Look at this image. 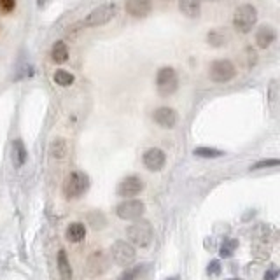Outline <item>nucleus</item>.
Instances as JSON below:
<instances>
[{
    "instance_id": "0eeeda50",
    "label": "nucleus",
    "mask_w": 280,
    "mask_h": 280,
    "mask_svg": "<svg viewBox=\"0 0 280 280\" xmlns=\"http://www.w3.org/2000/svg\"><path fill=\"white\" fill-rule=\"evenodd\" d=\"M145 210V205L144 201L140 200H125L118 205L116 208V214H118L119 219H125V221H137L142 217Z\"/></svg>"
},
{
    "instance_id": "2eb2a0df",
    "label": "nucleus",
    "mask_w": 280,
    "mask_h": 280,
    "mask_svg": "<svg viewBox=\"0 0 280 280\" xmlns=\"http://www.w3.org/2000/svg\"><path fill=\"white\" fill-rule=\"evenodd\" d=\"M65 236H67L68 242L79 243L81 240H84V236H86V226H84L83 223L68 224L67 231H65Z\"/></svg>"
},
{
    "instance_id": "aec40b11",
    "label": "nucleus",
    "mask_w": 280,
    "mask_h": 280,
    "mask_svg": "<svg viewBox=\"0 0 280 280\" xmlns=\"http://www.w3.org/2000/svg\"><path fill=\"white\" fill-rule=\"evenodd\" d=\"M49 152L53 158L63 159L65 156H67V142H65L63 139L53 140V144H51V147H49Z\"/></svg>"
},
{
    "instance_id": "f8f14e48",
    "label": "nucleus",
    "mask_w": 280,
    "mask_h": 280,
    "mask_svg": "<svg viewBox=\"0 0 280 280\" xmlns=\"http://www.w3.org/2000/svg\"><path fill=\"white\" fill-rule=\"evenodd\" d=\"M152 119L158 123L161 128H174L177 123V112L170 107H159L152 114Z\"/></svg>"
},
{
    "instance_id": "c756f323",
    "label": "nucleus",
    "mask_w": 280,
    "mask_h": 280,
    "mask_svg": "<svg viewBox=\"0 0 280 280\" xmlns=\"http://www.w3.org/2000/svg\"><path fill=\"white\" fill-rule=\"evenodd\" d=\"M46 2H47V0H37V4H39V5H44Z\"/></svg>"
},
{
    "instance_id": "5701e85b",
    "label": "nucleus",
    "mask_w": 280,
    "mask_h": 280,
    "mask_svg": "<svg viewBox=\"0 0 280 280\" xmlns=\"http://www.w3.org/2000/svg\"><path fill=\"white\" fill-rule=\"evenodd\" d=\"M54 83L60 86H70L74 83V76L67 70H56L54 72Z\"/></svg>"
},
{
    "instance_id": "393cba45",
    "label": "nucleus",
    "mask_w": 280,
    "mask_h": 280,
    "mask_svg": "<svg viewBox=\"0 0 280 280\" xmlns=\"http://www.w3.org/2000/svg\"><path fill=\"white\" fill-rule=\"evenodd\" d=\"M207 39H208V44L216 46V47H219V46L226 44V37H224V35H221L217 30L210 32V34L207 35Z\"/></svg>"
},
{
    "instance_id": "ddd939ff",
    "label": "nucleus",
    "mask_w": 280,
    "mask_h": 280,
    "mask_svg": "<svg viewBox=\"0 0 280 280\" xmlns=\"http://www.w3.org/2000/svg\"><path fill=\"white\" fill-rule=\"evenodd\" d=\"M125 9L133 18H145L151 12L152 4L151 0H126Z\"/></svg>"
},
{
    "instance_id": "423d86ee",
    "label": "nucleus",
    "mask_w": 280,
    "mask_h": 280,
    "mask_svg": "<svg viewBox=\"0 0 280 280\" xmlns=\"http://www.w3.org/2000/svg\"><path fill=\"white\" fill-rule=\"evenodd\" d=\"M236 68L230 60H216L210 68H208V76L214 83H228L235 77Z\"/></svg>"
},
{
    "instance_id": "a211bd4d",
    "label": "nucleus",
    "mask_w": 280,
    "mask_h": 280,
    "mask_svg": "<svg viewBox=\"0 0 280 280\" xmlns=\"http://www.w3.org/2000/svg\"><path fill=\"white\" fill-rule=\"evenodd\" d=\"M27 158L28 152L25 149V144L21 140H14L12 142V163H14V167H21L23 163L27 161Z\"/></svg>"
},
{
    "instance_id": "7ed1b4c3",
    "label": "nucleus",
    "mask_w": 280,
    "mask_h": 280,
    "mask_svg": "<svg viewBox=\"0 0 280 280\" xmlns=\"http://www.w3.org/2000/svg\"><path fill=\"white\" fill-rule=\"evenodd\" d=\"M156 88L161 96L174 95L179 88V77L172 67H163L156 76Z\"/></svg>"
},
{
    "instance_id": "2f4dec72",
    "label": "nucleus",
    "mask_w": 280,
    "mask_h": 280,
    "mask_svg": "<svg viewBox=\"0 0 280 280\" xmlns=\"http://www.w3.org/2000/svg\"><path fill=\"white\" fill-rule=\"evenodd\" d=\"M228 280H240V279H228Z\"/></svg>"
},
{
    "instance_id": "dca6fc26",
    "label": "nucleus",
    "mask_w": 280,
    "mask_h": 280,
    "mask_svg": "<svg viewBox=\"0 0 280 280\" xmlns=\"http://www.w3.org/2000/svg\"><path fill=\"white\" fill-rule=\"evenodd\" d=\"M201 0H179V9L187 18H198L200 16Z\"/></svg>"
},
{
    "instance_id": "bb28decb",
    "label": "nucleus",
    "mask_w": 280,
    "mask_h": 280,
    "mask_svg": "<svg viewBox=\"0 0 280 280\" xmlns=\"http://www.w3.org/2000/svg\"><path fill=\"white\" fill-rule=\"evenodd\" d=\"M279 165V159H268V161H259L256 163L250 170H258V168H266V167H277Z\"/></svg>"
},
{
    "instance_id": "cd10ccee",
    "label": "nucleus",
    "mask_w": 280,
    "mask_h": 280,
    "mask_svg": "<svg viewBox=\"0 0 280 280\" xmlns=\"http://www.w3.org/2000/svg\"><path fill=\"white\" fill-rule=\"evenodd\" d=\"M208 275H217V273L221 272V263L217 261V259H214V261H210V265H208Z\"/></svg>"
},
{
    "instance_id": "6ab92c4d",
    "label": "nucleus",
    "mask_w": 280,
    "mask_h": 280,
    "mask_svg": "<svg viewBox=\"0 0 280 280\" xmlns=\"http://www.w3.org/2000/svg\"><path fill=\"white\" fill-rule=\"evenodd\" d=\"M51 56H53V61H56V63H65L68 60V49L65 42H54L53 49H51Z\"/></svg>"
},
{
    "instance_id": "7c9ffc66",
    "label": "nucleus",
    "mask_w": 280,
    "mask_h": 280,
    "mask_svg": "<svg viewBox=\"0 0 280 280\" xmlns=\"http://www.w3.org/2000/svg\"><path fill=\"white\" fill-rule=\"evenodd\" d=\"M168 280H177V277H172V279H168Z\"/></svg>"
},
{
    "instance_id": "c85d7f7f",
    "label": "nucleus",
    "mask_w": 280,
    "mask_h": 280,
    "mask_svg": "<svg viewBox=\"0 0 280 280\" xmlns=\"http://www.w3.org/2000/svg\"><path fill=\"white\" fill-rule=\"evenodd\" d=\"M277 277H279V268H277V266H272V268L265 273V280H277Z\"/></svg>"
},
{
    "instance_id": "6e6552de",
    "label": "nucleus",
    "mask_w": 280,
    "mask_h": 280,
    "mask_svg": "<svg viewBox=\"0 0 280 280\" xmlns=\"http://www.w3.org/2000/svg\"><path fill=\"white\" fill-rule=\"evenodd\" d=\"M114 14H116V5L105 4V5H100V7L93 9V11L86 16V19H84L83 23L86 27H98V25L109 23L110 19L114 18Z\"/></svg>"
},
{
    "instance_id": "b1692460",
    "label": "nucleus",
    "mask_w": 280,
    "mask_h": 280,
    "mask_svg": "<svg viewBox=\"0 0 280 280\" xmlns=\"http://www.w3.org/2000/svg\"><path fill=\"white\" fill-rule=\"evenodd\" d=\"M142 272H144V266H133V268L123 272V275L118 280H137L142 275Z\"/></svg>"
},
{
    "instance_id": "f257e3e1",
    "label": "nucleus",
    "mask_w": 280,
    "mask_h": 280,
    "mask_svg": "<svg viewBox=\"0 0 280 280\" xmlns=\"http://www.w3.org/2000/svg\"><path fill=\"white\" fill-rule=\"evenodd\" d=\"M88 186H90V179H88L86 174H83V172H70L65 177L61 191H63V196L67 200H76V198L83 196L86 193Z\"/></svg>"
},
{
    "instance_id": "9b49d317",
    "label": "nucleus",
    "mask_w": 280,
    "mask_h": 280,
    "mask_svg": "<svg viewBox=\"0 0 280 280\" xmlns=\"http://www.w3.org/2000/svg\"><path fill=\"white\" fill-rule=\"evenodd\" d=\"M110 265V256H105V252L98 250V252H93L88 259V270H90L91 275H102L109 270Z\"/></svg>"
},
{
    "instance_id": "f03ea898",
    "label": "nucleus",
    "mask_w": 280,
    "mask_h": 280,
    "mask_svg": "<svg viewBox=\"0 0 280 280\" xmlns=\"http://www.w3.org/2000/svg\"><path fill=\"white\" fill-rule=\"evenodd\" d=\"M256 21H258V11L250 4L240 5L235 11V16H233V27L238 32H242V34H247V32L252 30Z\"/></svg>"
},
{
    "instance_id": "412c9836",
    "label": "nucleus",
    "mask_w": 280,
    "mask_h": 280,
    "mask_svg": "<svg viewBox=\"0 0 280 280\" xmlns=\"http://www.w3.org/2000/svg\"><path fill=\"white\" fill-rule=\"evenodd\" d=\"M193 154L196 156V158H219V156H223V151H219V149H212V147H196L193 151Z\"/></svg>"
},
{
    "instance_id": "9d476101",
    "label": "nucleus",
    "mask_w": 280,
    "mask_h": 280,
    "mask_svg": "<svg viewBox=\"0 0 280 280\" xmlns=\"http://www.w3.org/2000/svg\"><path fill=\"white\" fill-rule=\"evenodd\" d=\"M142 161H144V167L149 172H159L165 167V163H167V156L159 147H151L144 152Z\"/></svg>"
},
{
    "instance_id": "a878e982",
    "label": "nucleus",
    "mask_w": 280,
    "mask_h": 280,
    "mask_svg": "<svg viewBox=\"0 0 280 280\" xmlns=\"http://www.w3.org/2000/svg\"><path fill=\"white\" fill-rule=\"evenodd\" d=\"M16 7V0H0V12L2 14H9Z\"/></svg>"
},
{
    "instance_id": "1a4fd4ad",
    "label": "nucleus",
    "mask_w": 280,
    "mask_h": 280,
    "mask_svg": "<svg viewBox=\"0 0 280 280\" xmlns=\"http://www.w3.org/2000/svg\"><path fill=\"white\" fill-rule=\"evenodd\" d=\"M144 191V181L139 175H128L118 184V194L126 200H132Z\"/></svg>"
},
{
    "instance_id": "4468645a",
    "label": "nucleus",
    "mask_w": 280,
    "mask_h": 280,
    "mask_svg": "<svg viewBox=\"0 0 280 280\" xmlns=\"http://www.w3.org/2000/svg\"><path fill=\"white\" fill-rule=\"evenodd\" d=\"M277 39V34L275 30H273L272 27H261L258 30V34H256V42H258L259 47H263V49H266V47H270L272 46V42H275Z\"/></svg>"
},
{
    "instance_id": "f3484780",
    "label": "nucleus",
    "mask_w": 280,
    "mask_h": 280,
    "mask_svg": "<svg viewBox=\"0 0 280 280\" xmlns=\"http://www.w3.org/2000/svg\"><path fill=\"white\" fill-rule=\"evenodd\" d=\"M58 272H60L61 280H72V266H70L65 250L58 252Z\"/></svg>"
},
{
    "instance_id": "20e7f679",
    "label": "nucleus",
    "mask_w": 280,
    "mask_h": 280,
    "mask_svg": "<svg viewBox=\"0 0 280 280\" xmlns=\"http://www.w3.org/2000/svg\"><path fill=\"white\" fill-rule=\"evenodd\" d=\"M126 236L135 245L147 247L152 242V228L147 221H139V223H133L132 226H128Z\"/></svg>"
},
{
    "instance_id": "4be33fe9",
    "label": "nucleus",
    "mask_w": 280,
    "mask_h": 280,
    "mask_svg": "<svg viewBox=\"0 0 280 280\" xmlns=\"http://www.w3.org/2000/svg\"><path fill=\"white\" fill-rule=\"evenodd\" d=\"M236 247H238V240H226V242L221 245V250H219L221 258H224V259L231 258V256L235 254Z\"/></svg>"
},
{
    "instance_id": "39448f33",
    "label": "nucleus",
    "mask_w": 280,
    "mask_h": 280,
    "mask_svg": "<svg viewBox=\"0 0 280 280\" xmlns=\"http://www.w3.org/2000/svg\"><path fill=\"white\" fill-rule=\"evenodd\" d=\"M137 252L133 249L132 243L125 242V240H116L110 245V259L119 266H128L135 261Z\"/></svg>"
}]
</instances>
